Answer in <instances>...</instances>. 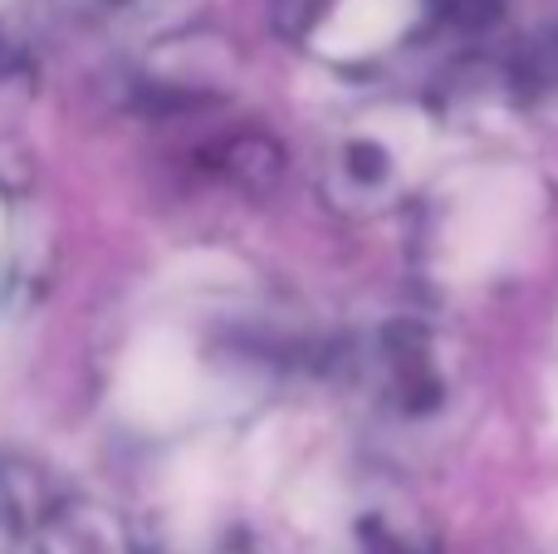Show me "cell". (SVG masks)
<instances>
[{"label":"cell","instance_id":"obj_1","mask_svg":"<svg viewBox=\"0 0 558 554\" xmlns=\"http://www.w3.org/2000/svg\"><path fill=\"white\" fill-rule=\"evenodd\" d=\"M436 153H441V123L432 108L416 98H373L328 133L318 182L333 212L373 221L422 192Z\"/></svg>","mask_w":558,"mask_h":554},{"label":"cell","instance_id":"obj_2","mask_svg":"<svg viewBox=\"0 0 558 554\" xmlns=\"http://www.w3.org/2000/svg\"><path fill=\"white\" fill-rule=\"evenodd\" d=\"M353 388L377 418L397 427H426L461 393L456 344L426 320H383L348 349Z\"/></svg>","mask_w":558,"mask_h":554},{"label":"cell","instance_id":"obj_3","mask_svg":"<svg viewBox=\"0 0 558 554\" xmlns=\"http://www.w3.org/2000/svg\"><path fill=\"white\" fill-rule=\"evenodd\" d=\"M451 0H275L279 29L299 49L343 69H373L422 45L451 20Z\"/></svg>","mask_w":558,"mask_h":554},{"label":"cell","instance_id":"obj_4","mask_svg":"<svg viewBox=\"0 0 558 554\" xmlns=\"http://www.w3.org/2000/svg\"><path fill=\"white\" fill-rule=\"evenodd\" d=\"M333 554H441L426 516L407 491L387 481H363L348 496V520Z\"/></svg>","mask_w":558,"mask_h":554},{"label":"cell","instance_id":"obj_5","mask_svg":"<svg viewBox=\"0 0 558 554\" xmlns=\"http://www.w3.org/2000/svg\"><path fill=\"white\" fill-rule=\"evenodd\" d=\"M35 554H133V540L108 506L69 501L39 526Z\"/></svg>","mask_w":558,"mask_h":554},{"label":"cell","instance_id":"obj_6","mask_svg":"<svg viewBox=\"0 0 558 554\" xmlns=\"http://www.w3.org/2000/svg\"><path fill=\"white\" fill-rule=\"evenodd\" d=\"M510 88L530 108H558V25H544L514 49Z\"/></svg>","mask_w":558,"mask_h":554},{"label":"cell","instance_id":"obj_7","mask_svg":"<svg viewBox=\"0 0 558 554\" xmlns=\"http://www.w3.org/2000/svg\"><path fill=\"white\" fill-rule=\"evenodd\" d=\"M10 545V506H5V496H0V554H5Z\"/></svg>","mask_w":558,"mask_h":554}]
</instances>
